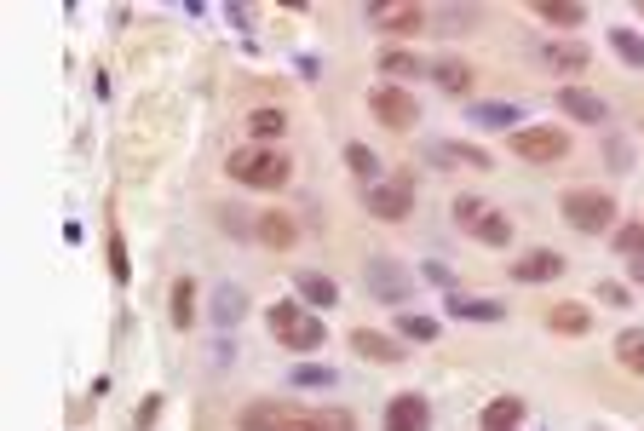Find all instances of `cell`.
<instances>
[{"label":"cell","mask_w":644,"mask_h":431,"mask_svg":"<svg viewBox=\"0 0 644 431\" xmlns=\"http://www.w3.org/2000/svg\"><path fill=\"white\" fill-rule=\"evenodd\" d=\"M236 431H357L345 409H299L282 397H253L236 414Z\"/></svg>","instance_id":"6da1fadb"},{"label":"cell","mask_w":644,"mask_h":431,"mask_svg":"<svg viewBox=\"0 0 644 431\" xmlns=\"http://www.w3.org/2000/svg\"><path fill=\"white\" fill-rule=\"evenodd\" d=\"M225 173L236 184H248V190H282V184L294 179V161L276 144H242V150H230Z\"/></svg>","instance_id":"7a4b0ae2"},{"label":"cell","mask_w":644,"mask_h":431,"mask_svg":"<svg viewBox=\"0 0 644 431\" xmlns=\"http://www.w3.org/2000/svg\"><path fill=\"white\" fill-rule=\"evenodd\" d=\"M271 340L282 345V351H299V357H311V351H322V340H328V328H322L317 311H305L299 299H282V305H271Z\"/></svg>","instance_id":"3957f363"},{"label":"cell","mask_w":644,"mask_h":431,"mask_svg":"<svg viewBox=\"0 0 644 431\" xmlns=\"http://www.w3.org/2000/svg\"><path fill=\"white\" fill-rule=\"evenodd\" d=\"M558 207H564L570 230H581V236H610V230H616V196H610V190L575 184V190H564Z\"/></svg>","instance_id":"277c9868"},{"label":"cell","mask_w":644,"mask_h":431,"mask_svg":"<svg viewBox=\"0 0 644 431\" xmlns=\"http://www.w3.org/2000/svg\"><path fill=\"white\" fill-rule=\"evenodd\" d=\"M455 225L466 230L472 242H483V248H506V242H512V219H506L501 207H489L483 196H460Z\"/></svg>","instance_id":"5b68a950"},{"label":"cell","mask_w":644,"mask_h":431,"mask_svg":"<svg viewBox=\"0 0 644 431\" xmlns=\"http://www.w3.org/2000/svg\"><path fill=\"white\" fill-rule=\"evenodd\" d=\"M506 150H512L518 161H529V167H547V161L570 156V133L552 127V121H541V127H518V133L506 138Z\"/></svg>","instance_id":"8992f818"},{"label":"cell","mask_w":644,"mask_h":431,"mask_svg":"<svg viewBox=\"0 0 644 431\" xmlns=\"http://www.w3.org/2000/svg\"><path fill=\"white\" fill-rule=\"evenodd\" d=\"M368 110H374V121H380V127H391V133H409L414 121H420V98L386 81V87H368Z\"/></svg>","instance_id":"52a82bcc"},{"label":"cell","mask_w":644,"mask_h":431,"mask_svg":"<svg viewBox=\"0 0 644 431\" xmlns=\"http://www.w3.org/2000/svg\"><path fill=\"white\" fill-rule=\"evenodd\" d=\"M363 207L374 219H409L414 213V184L409 179H380L363 190Z\"/></svg>","instance_id":"ba28073f"},{"label":"cell","mask_w":644,"mask_h":431,"mask_svg":"<svg viewBox=\"0 0 644 431\" xmlns=\"http://www.w3.org/2000/svg\"><path fill=\"white\" fill-rule=\"evenodd\" d=\"M386 431H432V409L420 391H397L386 403Z\"/></svg>","instance_id":"9c48e42d"},{"label":"cell","mask_w":644,"mask_h":431,"mask_svg":"<svg viewBox=\"0 0 644 431\" xmlns=\"http://www.w3.org/2000/svg\"><path fill=\"white\" fill-rule=\"evenodd\" d=\"M368 18H374V29H386V35H414L420 29V6H403V0H380V6H368Z\"/></svg>","instance_id":"30bf717a"},{"label":"cell","mask_w":644,"mask_h":431,"mask_svg":"<svg viewBox=\"0 0 644 431\" xmlns=\"http://www.w3.org/2000/svg\"><path fill=\"white\" fill-rule=\"evenodd\" d=\"M351 351L368 357V363H403V340H391L380 328H357V334H351Z\"/></svg>","instance_id":"8fae6325"},{"label":"cell","mask_w":644,"mask_h":431,"mask_svg":"<svg viewBox=\"0 0 644 431\" xmlns=\"http://www.w3.org/2000/svg\"><path fill=\"white\" fill-rule=\"evenodd\" d=\"M552 276H564V253H552V248H535L512 265V282H552Z\"/></svg>","instance_id":"7c38bea8"},{"label":"cell","mask_w":644,"mask_h":431,"mask_svg":"<svg viewBox=\"0 0 644 431\" xmlns=\"http://www.w3.org/2000/svg\"><path fill=\"white\" fill-rule=\"evenodd\" d=\"M558 110L570 115V121H604V115H610V104H604V98H598V92H587V87H564L558 92Z\"/></svg>","instance_id":"4fadbf2b"},{"label":"cell","mask_w":644,"mask_h":431,"mask_svg":"<svg viewBox=\"0 0 644 431\" xmlns=\"http://www.w3.org/2000/svg\"><path fill=\"white\" fill-rule=\"evenodd\" d=\"M547 328H552V334H564V340H581V334L593 328V311H587V305H575V299H558V305L547 311Z\"/></svg>","instance_id":"5bb4252c"},{"label":"cell","mask_w":644,"mask_h":431,"mask_svg":"<svg viewBox=\"0 0 644 431\" xmlns=\"http://www.w3.org/2000/svg\"><path fill=\"white\" fill-rule=\"evenodd\" d=\"M368 288H374L380 299H403L414 282H409L403 265H391V259H368Z\"/></svg>","instance_id":"9a60e30c"},{"label":"cell","mask_w":644,"mask_h":431,"mask_svg":"<svg viewBox=\"0 0 644 431\" xmlns=\"http://www.w3.org/2000/svg\"><path fill=\"white\" fill-rule=\"evenodd\" d=\"M443 311L460 317V322H501L506 317L501 299H466V294H449V299H443Z\"/></svg>","instance_id":"2e32d148"},{"label":"cell","mask_w":644,"mask_h":431,"mask_svg":"<svg viewBox=\"0 0 644 431\" xmlns=\"http://www.w3.org/2000/svg\"><path fill=\"white\" fill-rule=\"evenodd\" d=\"M294 282H299V305H305V311H328V305L340 299V288H334L322 271H305V276H294Z\"/></svg>","instance_id":"e0dca14e"},{"label":"cell","mask_w":644,"mask_h":431,"mask_svg":"<svg viewBox=\"0 0 644 431\" xmlns=\"http://www.w3.org/2000/svg\"><path fill=\"white\" fill-rule=\"evenodd\" d=\"M259 242H265V248H276V253H288L299 242L294 219H288V213H259Z\"/></svg>","instance_id":"ac0fdd59"},{"label":"cell","mask_w":644,"mask_h":431,"mask_svg":"<svg viewBox=\"0 0 644 431\" xmlns=\"http://www.w3.org/2000/svg\"><path fill=\"white\" fill-rule=\"evenodd\" d=\"M478 420H483V431H518V420H524V397H495Z\"/></svg>","instance_id":"d6986e66"},{"label":"cell","mask_w":644,"mask_h":431,"mask_svg":"<svg viewBox=\"0 0 644 431\" xmlns=\"http://www.w3.org/2000/svg\"><path fill=\"white\" fill-rule=\"evenodd\" d=\"M167 311H173V328H196V282H190V276H179V282H173Z\"/></svg>","instance_id":"ffe728a7"},{"label":"cell","mask_w":644,"mask_h":431,"mask_svg":"<svg viewBox=\"0 0 644 431\" xmlns=\"http://www.w3.org/2000/svg\"><path fill=\"white\" fill-rule=\"evenodd\" d=\"M547 64L564 69V75H581V69L593 64V52H587L581 41H552V46H547Z\"/></svg>","instance_id":"44dd1931"},{"label":"cell","mask_w":644,"mask_h":431,"mask_svg":"<svg viewBox=\"0 0 644 431\" xmlns=\"http://www.w3.org/2000/svg\"><path fill=\"white\" fill-rule=\"evenodd\" d=\"M535 6V18L558 23V29H575V23H587V6H575V0H529Z\"/></svg>","instance_id":"7402d4cb"},{"label":"cell","mask_w":644,"mask_h":431,"mask_svg":"<svg viewBox=\"0 0 644 431\" xmlns=\"http://www.w3.org/2000/svg\"><path fill=\"white\" fill-rule=\"evenodd\" d=\"M616 363L644 380V328H621L616 334Z\"/></svg>","instance_id":"603a6c76"},{"label":"cell","mask_w":644,"mask_h":431,"mask_svg":"<svg viewBox=\"0 0 644 431\" xmlns=\"http://www.w3.org/2000/svg\"><path fill=\"white\" fill-rule=\"evenodd\" d=\"M432 75H437V87L449 92V98H466V92H472V69L460 64V58H443V64H432Z\"/></svg>","instance_id":"cb8c5ba5"},{"label":"cell","mask_w":644,"mask_h":431,"mask_svg":"<svg viewBox=\"0 0 644 431\" xmlns=\"http://www.w3.org/2000/svg\"><path fill=\"white\" fill-rule=\"evenodd\" d=\"M345 167L363 179V190H368V184H380V156H374L368 144H345Z\"/></svg>","instance_id":"d4e9b609"},{"label":"cell","mask_w":644,"mask_h":431,"mask_svg":"<svg viewBox=\"0 0 644 431\" xmlns=\"http://www.w3.org/2000/svg\"><path fill=\"white\" fill-rule=\"evenodd\" d=\"M610 46H616V58L627 69H644V35L639 29H610Z\"/></svg>","instance_id":"484cf974"},{"label":"cell","mask_w":644,"mask_h":431,"mask_svg":"<svg viewBox=\"0 0 644 431\" xmlns=\"http://www.w3.org/2000/svg\"><path fill=\"white\" fill-rule=\"evenodd\" d=\"M472 121H483V127H506V138L518 133V110H512V104H472Z\"/></svg>","instance_id":"4316f807"},{"label":"cell","mask_w":644,"mask_h":431,"mask_svg":"<svg viewBox=\"0 0 644 431\" xmlns=\"http://www.w3.org/2000/svg\"><path fill=\"white\" fill-rule=\"evenodd\" d=\"M380 69H386V75H397V81H414L426 64H420L414 52H403V46H391V52H380Z\"/></svg>","instance_id":"83f0119b"},{"label":"cell","mask_w":644,"mask_h":431,"mask_svg":"<svg viewBox=\"0 0 644 431\" xmlns=\"http://www.w3.org/2000/svg\"><path fill=\"white\" fill-rule=\"evenodd\" d=\"M248 133H253V138H282V133H288V115L265 104V110H253V115H248Z\"/></svg>","instance_id":"f1b7e54d"},{"label":"cell","mask_w":644,"mask_h":431,"mask_svg":"<svg viewBox=\"0 0 644 431\" xmlns=\"http://www.w3.org/2000/svg\"><path fill=\"white\" fill-rule=\"evenodd\" d=\"M397 334H403V340H414V345H432L443 328H437L432 317H397Z\"/></svg>","instance_id":"f546056e"},{"label":"cell","mask_w":644,"mask_h":431,"mask_svg":"<svg viewBox=\"0 0 644 431\" xmlns=\"http://www.w3.org/2000/svg\"><path fill=\"white\" fill-rule=\"evenodd\" d=\"M242 311H248V299H242V288H219V299H213V317H219V322L230 328V322L242 317Z\"/></svg>","instance_id":"4dcf8cb0"},{"label":"cell","mask_w":644,"mask_h":431,"mask_svg":"<svg viewBox=\"0 0 644 431\" xmlns=\"http://www.w3.org/2000/svg\"><path fill=\"white\" fill-rule=\"evenodd\" d=\"M334 380H340V374L328 363H299L294 368V386H334Z\"/></svg>","instance_id":"1f68e13d"},{"label":"cell","mask_w":644,"mask_h":431,"mask_svg":"<svg viewBox=\"0 0 644 431\" xmlns=\"http://www.w3.org/2000/svg\"><path fill=\"white\" fill-rule=\"evenodd\" d=\"M432 156L437 161H466V167H489V156H483V150H455L449 138H443V144H432Z\"/></svg>","instance_id":"d6a6232c"},{"label":"cell","mask_w":644,"mask_h":431,"mask_svg":"<svg viewBox=\"0 0 644 431\" xmlns=\"http://www.w3.org/2000/svg\"><path fill=\"white\" fill-rule=\"evenodd\" d=\"M610 242H616L621 253H633V259H644V219H639V225H621L616 236H610Z\"/></svg>","instance_id":"836d02e7"},{"label":"cell","mask_w":644,"mask_h":431,"mask_svg":"<svg viewBox=\"0 0 644 431\" xmlns=\"http://www.w3.org/2000/svg\"><path fill=\"white\" fill-rule=\"evenodd\" d=\"M110 271H115V282H127V242H121V236H110Z\"/></svg>","instance_id":"e575fe53"},{"label":"cell","mask_w":644,"mask_h":431,"mask_svg":"<svg viewBox=\"0 0 644 431\" xmlns=\"http://www.w3.org/2000/svg\"><path fill=\"white\" fill-rule=\"evenodd\" d=\"M420 271L432 276V288H443V294H455V288H449V271H443V265H420Z\"/></svg>","instance_id":"d590c367"},{"label":"cell","mask_w":644,"mask_h":431,"mask_svg":"<svg viewBox=\"0 0 644 431\" xmlns=\"http://www.w3.org/2000/svg\"><path fill=\"white\" fill-rule=\"evenodd\" d=\"M633 282H644V259H639V265H633Z\"/></svg>","instance_id":"8d00e7d4"}]
</instances>
